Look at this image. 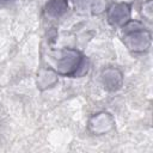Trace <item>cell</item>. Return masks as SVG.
<instances>
[{"label":"cell","mask_w":153,"mask_h":153,"mask_svg":"<svg viewBox=\"0 0 153 153\" xmlns=\"http://www.w3.org/2000/svg\"><path fill=\"white\" fill-rule=\"evenodd\" d=\"M140 14L146 22L152 23V20H153V0H145L141 4Z\"/></svg>","instance_id":"8"},{"label":"cell","mask_w":153,"mask_h":153,"mask_svg":"<svg viewBox=\"0 0 153 153\" xmlns=\"http://www.w3.org/2000/svg\"><path fill=\"white\" fill-rule=\"evenodd\" d=\"M53 68L61 76H82L88 71V61L78 49L62 48L55 56Z\"/></svg>","instance_id":"1"},{"label":"cell","mask_w":153,"mask_h":153,"mask_svg":"<svg viewBox=\"0 0 153 153\" xmlns=\"http://www.w3.org/2000/svg\"><path fill=\"white\" fill-rule=\"evenodd\" d=\"M100 81L104 88L109 92H116L122 88L124 76L121 69L117 67H106L100 73Z\"/></svg>","instance_id":"5"},{"label":"cell","mask_w":153,"mask_h":153,"mask_svg":"<svg viewBox=\"0 0 153 153\" xmlns=\"http://www.w3.org/2000/svg\"><path fill=\"white\" fill-rule=\"evenodd\" d=\"M59 76L53 67H41L36 74V86L39 91L50 90L59 82Z\"/></svg>","instance_id":"6"},{"label":"cell","mask_w":153,"mask_h":153,"mask_svg":"<svg viewBox=\"0 0 153 153\" xmlns=\"http://www.w3.org/2000/svg\"><path fill=\"white\" fill-rule=\"evenodd\" d=\"M122 41L130 53L143 54L151 48L152 33L141 22L130 19L122 26Z\"/></svg>","instance_id":"2"},{"label":"cell","mask_w":153,"mask_h":153,"mask_svg":"<svg viewBox=\"0 0 153 153\" xmlns=\"http://www.w3.org/2000/svg\"><path fill=\"white\" fill-rule=\"evenodd\" d=\"M75 8H86V6L91 5V0H71Z\"/></svg>","instance_id":"9"},{"label":"cell","mask_w":153,"mask_h":153,"mask_svg":"<svg viewBox=\"0 0 153 153\" xmlns=\"http://www.w3.org/2000/svg\"><path fill=\"white\" fill-rule=\"evenodd\" d=\"M68 11V0H48L44 5V14L51 19L63 17Z\"/></svg>","instance_id":"7"},{"label":"cell","mask_w":153,"mask_h":153,"mask_svg":"<svg viewBox=\"0 0 153 153\" xmlns=\"http://www.w3.org/2000/svg\"><path fill=\"white\" fill-rule=\"evenodd\" d=\"M115 117L108 111H98L87 121V130L96 136L106 135L115 129Z\"/></svg>","instance_id":"3"},{"label":"cell","mask_w":153,"mask_h":153,"mask_svg":"<svg viewBox=\"0 0 153 153\" xmlns=\"http://www.w3.org/2000/svg\"><path fill=\"white\" fill-rule=\"evenodd\" d=\"M16 0H0V8H2V7H6V6H8V5H11V4H13Z\"/></svg>","instance_id":"10"},{"label":"cell","mask_w":153,"mask_h":153,"mask_svg":"<svg viewBox=\"0 0 153 153\" xmlns=\"http://www.w3.org/2000/svg\"><path fill=\"white\" fill-rule=\"evenodd\" d=\"M131 19V6L126 1L115 2L106 10V20L111 26L122 27Z\"/></svg>","instance_id":"4"}]
</instances>
